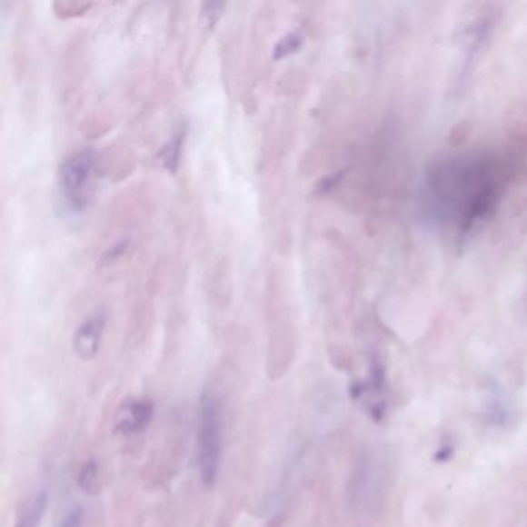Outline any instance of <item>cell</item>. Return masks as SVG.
Here are the masks:
<instances>
[{
    "label": "cell",
    "instance_id": "obj_12",
    "mask_svg": "<svg viewBox=\"0 0 527 527\" xmlns=\"http://www.w3.org/2000/svg\"><path fill=\"white\" fill-rule=\"evenodd\" d=\"M83 509H81V507H75V509L68 512L63 522L57 524V527H81V524H83Z\"/></svg>",
    "mask_w": 527,
    "mask_h": 527
},
{
    "label": "cell",
    "instance_id": "obj_9",
    "mask_svg": "<svg viewBox=\"0 0 527 527\" xmlns=\"http://www.w3.org/2000/svg\"><path fill=\"white\" fill-rule=\"evenodd\" d=\"M183 136L184 134H178L175 138H172L167 144L164 145V149L161 152V160H163V164L169 169L171 172L176 171V165L180 163V155H182L183 147Z\"/></svg>",
    "mask_w": 527,
    "mask_h": 527
},
{
    "label": "cell",
    "instance_id": "obj_3",
    "mask_svg": "<svg viewBox=\"0 0 527 527\" xmlns=\"http://www.w3.org/2000/svg\"><path fill=\"white\" fill-rule=\"evenodd\" d=\"M94 167V154L87 149L70 156L61 165V187L64 198L73 211H83L87 204Z\"/></svg>",
    "mask_w": 527,
    "mask_h": 527
},
{
    "label": "cell",
    "instance_id": "obj_7",
    "mask_svg": "<svg viewBox=\"0 0 527 527\" xmlns=\"http://www.w3.org/2000/svg\"><path fill=\"white\" fill-rule=\"evenodd\" d=\"M47 509V493L45 491L35 492L26 498L17 513L16 522L13 527H39L42 518Z\"/></svg>",
    "mask_w": 527,
    "mask_h": 527
},
{
    "label": "cell",
    "instance_id": "obj_14",
    "mask_svg": "<svg viewBox=\"0 0 527 527\" xmlns=\"http://www.w3.org/2000/svg\"><path fill=\"white\" fill-rule=\"evenodd\" d=\"M527 527V526H526Z\"/></svg>",
    "mask_w": 527,
    "mask_h": 527
},
{
    "label": "cell",
    "instance_id": "obj_5",
    "mask_svg": "<svg viewBox=\"0 0 527 527\" xmlns=\"http://www.w3.org/2000/svg\"><path fill=\"white\" fill-rule=\"evenodd\" d=\"M482 413H484L487 424L495 429H506L513 423L515 409L509 396L502 392V388L498 383H492L491 387L487 388Z\"/></svg>",
    "mask_w": 527,
    "mask_h": 527
},
{
    "label": "cell",
    "instance_id": "obj_2",
    "mask_svg": "<svg viewBox=\"0 0 527 527\" xmlns=\"http://www.w3.org/2000/svg\"><path fill=\"white\" fill-rule=\"evenodd\" d=\"M222 461V416L217 399L204 394L200 403L197 430V464L203 484L213 487Z\"/></svg>",
    "mask_w": 527,
    "mask_h": 527
},
{
    "label": "cell",
    "instance_id": "obj_1",
    "mask_svg": "<svg viewBox=\"0 0 527 527\" xmlns=\"http://www.w3.org/2000/svg\"><path fill=\"white\" fill-rule=\"evenodd\" d=\"M429 191L436 215L453 218L461 231H471L500 200L496 165L489 158L450 161L432 172Z\"/></svg>",
    "mask_w": 527,
    "mask_h": 527
},
{
    "label": "cell",
    "instance_id": "obj_11",
    "mask_svg": "<svg viewBox=\"0 0 527 527\" xmlns=\"http://www.w3.org/2000/svg\"><path fill=\"white\" fill-rule=\"evenodd\" d=\"M223 11H224V4H218V2H211V4H204L202 10V26L206 30H213L215 24L220 21Z\"/></svg>",
    "mask_w": 527,
    "mask_h": 527
},
{
    "label": "cell",
    "instance_id": "obj_10",
    "mask_svg": "<svg viewBox=\"0 0 527 527\" xmlns=\"http://www.w3.org/2000/svg\"><path fill=\"white\" fill-rule=\"evenodd\" d=\"M302 44H303V36L297 32L290 33V35L282 37L274 48V61H280L283 57L291 56L295 52H299Z\"/></svg>",
    "mask_w": 527,
    "mask_h": 527
},
{
    "label": "cell",
    "instance_id": "obj_6",
    "mask_svg": "<svg viewBox=\"0 0 527 527\" xmlns=\"http://www.w3.org/2000/svg\"><path fill=\"white\" fill-rule=\"evenodd\" d=\"M104 328H105V319L103 315H94L79 326L73 337V352L79 359L90 361L98 354L99 346L103 341Z\"/></svg>",
    "mask_w": 527,
    "mask_h": 527
},
{
    "label": "cell",
    "instance_id": "obj_8",
    "mask_svg": "<svg viewBox=\"0 0 527 527\" xmlns=\"http://www.w3.org/2000/svg\"><path fill=\"white\" fill-rule=\"evenodd\" d=\"M78 482L81 489L87 493H98L99 469L96 461L88 460L84 462L79 471Z\"/></svg>",
    "mask_w": 527,
    "mask_h": 527
},
{
    "label": "cell",
    "instance_id": "obj_4",
    "mask_svg": "<svg viewBox=\"0 0 527 527\" xmlns=\"http://www.w3.org/2000/svg\"><path fill=\"white\" fill-rule=\"evenodd\" d=\"M155 414L154 403L147 399H134L123 403L114 421V430L118 433L130 436L140 433L145 427H149Z\"/></svg>",
    "mask_w": 527,
    "mask_h": 527
},
{
    "label": "cell",
    "instance_id": "obj_13",
    "mask_svg": "<svg viewBox=\"0 0 527 527\" xmlns=\"http://www.w3.org/2000/svg\"><path fill=\"white\" fill-rule=\"evenodd\" d=\"M125 244H121V246H116L114 251H109L105 254V257L103 259V264H112L114 260L118 259L121 254L124 253Z\"/></svg>",
    "mask_w": 527,
    "mask_h": 527
}]
</instances>
